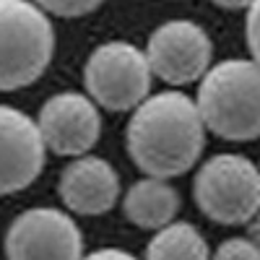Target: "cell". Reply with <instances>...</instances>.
<instances>
[{"label":"cell","mask_w":260,"mask_h":260,"mask_svg":"<svg viewBox=\"0 0 260 260\" xmlns=\"http://www.w3.org/2000/svg\"><path fill=\"white\" fill-rule=\"evenodd\" d=\"M125 146L133 164L151 177L172 180L198 164L206 146V125L182 91H161L133 107L125 130Z\"/></svg>","instance_id":"cell-1"},{"label":"cell","mask_w":260,"mask_h":260,"mask_svg":"<svg viewBox=\"0 0 260 260\" xmlns=\"http://www.w3.org/2000/svg\"><path fill=\"white\" fill-rule=\"evenodd\" d=\"M55 52V29L34 0H0V91L31 86Z\"/></svg>","instance_id":"cell-3"},{"label":"cell","mask_w":260,"mask_h":260,"mask_svg":"<svg viewBox=\"0 0 260 260\" xmlns=\"http://www.w3.org/2000/svg\"><path fill=\"white\" fill-rule=\"evenodd\" d=\"M180 211V192L161 177L146 175L143 180L133 182L125 192L122 213L130 224L138 229H159L169 224Z\"/></svg>","instance_id":"cell-11"},{"label":"cell","mask_w":260,"mask_h":260,"mask_svg":"<svg viewBox=\"0 0 260 260\" xmlns=\"http://www.w3.org/2000/svg\"><path fill=\"white\" fill-rule=\"evenodd\" d=\"M39 133L57 156L89 154L102 136L99 104L89 94L60 91L52 94L37 115Z\"/></svg>","instance_id":"cell-8"},{"label":"cell","mask_w":260,"mask_h":260,"mask_svg":"<svg viewBox=\"0 0 260 260\" xmlns=\"http://www.w3.org/2000/svg\"><path fill=\"white\" fill-rule=\"evenodd\" d=\"M6 255L16 260H73L83 255V234L60 208H29L6 232Z\"/></svg>","instance_id":"cell-7"},{"label":"cell","mask_w":260,"mask_h":260,"mask_svg":"<svg viewBox=\"0 0 260 260\" xmlns=\"http://www.w3.org/2000/svg\"><path fill=\"white\" fill-rule=\"evenodd\" d=\"M47 143L37 120L0 104V195L26 190L45 169Z\"/></svg>","instance_id":"cell-9"},{"label":"cell","mask_w":260,"mask_h":260,"mask_svg":"<svg viewBox=\"0 0 260 260\" xmlns=\"http://www.w3.org/2000/svg\"><path fill=\"white\" fill-rule=\"evenodd\" d=\"M39 8H45L47 13L62 16V18H78L86 13H94L104 0H34Z\"/></svg>","instance_id":"cell-13"},{"label":"cell","mask_w":260,"mask_h":260,"mask_svg":"<svg viewBox=\"0 0 260 260\" xmlns=\"http://www.w3.org/2000/svg\"><path fill=\"white\" fill-rule=\"evenodd\" d=\"M216 257L229 260H260V247L255 245L252 237H232L224 240L221 247L216 250Z\"/></svg>","instance_id":"cell-14"},{"label":"cell","mask_w":260,"mask_h":260,"mask_svg":"<svg viewBox=\"0 0 260 260\" xmlns=\"http://www.w3.org/2000/svg\"><path fill=\"white\" fill-rule=\"evenodd\" d=\"M195 107L206 130L224 141L260 138V65L255 60H224L201 76Z\"/></svg>","instance_id":"cell-2"},{"label":"cell","mask_w":260,"mask_h":260,"mask_svg":"<svg viewBox=\"0 0 260 260\" xmlns=\"http://www.w3.org/2000/svg\"><path fill=\"white\" fill-rule=\"evenodd\" d=\"M57 192L73 213L99 216L120 201V177L102 156L81 154L62 169Z\"/></svg>","instance_id":"cell-10"},{"label":"cell","mask_w":260,"mask_h":260,"mask_svg":"<svg viewBox=\"0 0 260 260\" xmlns=\"http://www.w3.org/2000/svg\"><path fill=\"white\" fill-rule=\"evenodd\" d=\"M208 242L206 237L187 221H175L159 226L154 240L146 247V257L154 260H203L208 257Z\"/></svg>","instance_id":"cell-12"},{"label":"cell","mask_w":260,"mask_h":260,"mask_svg":"<svg viewBox=\"0 0 260 260\" xmlns=\"http://www.w3.org/2000/svg\"><path fill=\"white\" fill-rule=\"evenodd\" d=\"M192 195L211 221L242 226L260 208V167L240 154H216L198 169Z\"/></svg>","instance_id":"cell-4"},{"label":"cell","mask_w":260,"mask_h":260,"mask_svg":"<svg viewBox=\"0 0 260 260\" xmlns=\"http://www.w3.org/2000/svg\"><path fill=\"white\" fill-rule=\"evenodd\" d=\"M151 76L154 71L146 52L120 39L94 47L83 65L86 94L110 112L138 107L151 91Z\"/></svg>","instance_id":"cell-5"},{"label":"cell","mask_w":260,"mask_h":260,"mask_svg":"<svg viewBox=\"0 0 260 260\" xmlns=\"http://www.w3.org/2000/svg\"><path fill=\"white\" fill-rule=\"evenodd\" d=\"M91 257H117V260H130L133 255H130L127 250H117V247H102V250H94Z\"/></svg>","instance_id":"cell-16"},{"label":"cell","mask_w":260,"mask_h":260,"mask_svg":"<svg viewBox=\"0 0 260 260\" xmlns=\"http://www.w3.org/2000/svg\"><path fill=\"white\" fill-rule=\"evenodd\" d=\"M247 224H250V237L255 240V245L260 247V208H257V213L252 216V219H250Z\"/></svg>","instance_id":"cell-18"},{"label":"cell","mask_w":260,"mask_h":260,"mask_svg":"<svg viewBox=\"0 0 260 260\" xmlns=\"http://www.w3.org/2000/svg\"><path fill=\"white\" fill-rule=\"evenodd\" d=\"M146 57L154 76L172 86H187L201 81V76L211 68L213 42L201 24L175 18L154 29L148 37Z\"/></svg>","instance_id":"cell-6"},{"label":"cell","mask_w":260,"mask_h":260,"mask_svg":"<svg viewBox=\"0 0 260 260\" xmlns=\"http://www.w3.org/2000/svg\"><path fill=\"white\" fill-rule=\"evenodd\" d=\"M245 39L252 60L260 65V0H252L247 8V18H245Z\"/></svg>","instance_id":"cell-15"},{"label":"cell","mask_w":260,"mask_h":260,"mask_svg":"<svg viewBox=\"0 0 260 260\" xmlns=\"http://www.w3.org/2000/svg\"><path fill=\"white\" fill-rule=\"evenodd\" d=\"M213 3L221 8H229V11H242V8H250L252 0H213Z\"/></svg>","instance_id":"cell-17"}]
</instances>
